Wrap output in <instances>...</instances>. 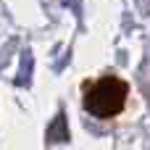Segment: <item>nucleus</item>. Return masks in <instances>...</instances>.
Wrapping results in <instances>:
<instances>
[{"label":"nucleus","mask_w":150,"mask_h":150,"mask_svg":"<svg viewBox=\"0 0 150 150\" xmlns=\"http://www.w3.org/2000/svg\"><path fill=\"white\" fill-rule=\"evenodd\" d=\"M127 82L119 76H100L98 82H92L84 92V108L95 116V119H111L119 116L124 111L127 103Z\"/></svg>","instance_id":"1"}]
</instances>
